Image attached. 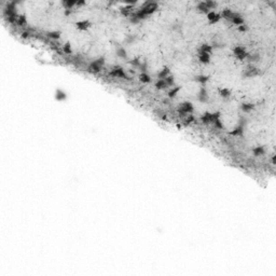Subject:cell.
I'll return each mask as SVG.
<instances>
[{
  "mask_svg": "<svg viewBox=\"0 0 276 276\" xmlns=\"http://www.w3.org/2000/svg\"><path fill=\"white\" fill-rule=\"evenodd\" d=\"M199 61H200L202 64H208V63L210 62V54H207V53L199 54Z\"/></svg>",
  "mask_w": 276,
  "mask_h": 276,
  "instance_id": "cell-15",
  "label": "cell"
},
{
  "mask_svg": "<svg viewBox=\"0 0 276 276\" xmlns=\"http://www.w3.org/2000/svg\"><path fill=\"white\" fill-rule=\"evenodd\" d=\"M71 12H72V11H71V9H68V10H65V15H67V16L70 15V14H71Z\"/></svg>",
  "mask_w": 276,
  "mask_h": 276,
  "instance_id": "cell-42",
  "label": "cell"
},
{
  "mask_svg": "<svg viewBox=\"0 0 276 276\" xmlns=\"http://www.w3.org/2000/svg\"><path fill=\"white\" fill-rule=\"evenodd\" d=\"M230 135H232V136H239L242 137L243 135H244V126H242V125H238V126H236L233 131H231L230 132Z\"/></svg>",
  "mask_w": 276,
  "mask_h": 276,
  "instance_id": "cell-12",
  "label": "cell"
},
{
  "mask_svg": "<svg viewBox=\"0 0 276 276\" xmlns=\"http://www.w3.org/2000/svg\"><path fill=\"white\" fill-rule=\"evenodd\" d=\"M253 108H255V105L250 104V102H245V104H242V106H241V109L244 112H250L251 110H253Z\"/></svg>",
  "mask_w": 276,
  "mask_h": 276,
  "instance_id": "cell-22",
  "label": "cell"
},
{
  "mask_svg": "<svg viewBox=\"0 0 276 276\" xmlns=\"http://www.w3.org/2000/svg\"><path fill=\"white\" fill-rule=\"evenodd\" d=\"M110 76L114 77V78H121V79H129L126 73H125L124 69L122 67H119V66L112 68V70L110 71Z\"/></svg>",
  "mask_w": 276,
  "mask_h": 276,
  "instance_id": "cell-4",
  "label": "cell"
},
{
  "mask_svg": "<svg viewBox=\"0 0 276 276\" xmlns=\"http://www.w3.org/2000/svg\"><path fill=\"white\" fill-rule=\"evenodd\" d=\"M233 53H234L235 56L237 57L238 61H244L245 58H247L248 54H249L245 50V48H243V46H236V48H234Z\"/></svg>",
  "mask_w": 276,
  "mask_h": 276,
  "instance_id": "cell-3",
  "label": "cell"
},
{
  "mask_svg": "<svg viewBox=\"0 0 276 276\" xmlns=\"http://www.w3.org/2000/svg\"><path fill=\"white\" fill-rule=\"evenodd\" d=\"M62 51L64 52L65 54H67V55H69V54L72 53V49H71V44L69 43V42H66L64 44V46H63V49H62Z\"/></svg>",
  "mask_w": 276,
  "mask_h": 276,
  "instance_id": "cell-29",
  "label": "cell"
},
{
  "mask_svg": "<svg viewBox=\"0 0 276 276\" xmlns=\"http://www.w3.org/2000/svg\"><path fill=\"white\" fill-rule=\"evenodd\" d=\"M169 71H170V70H169V68H168V67H166V66H165V67H163L162 70H161V71L158 73V79H159V80H164L165 78H167V77L169 76Z\"/></svg>",
  "mask_w": 276,
  "mask_h": 276,
  "instance_id": "cell-14",
  "label": "cell"
},
{
  "mask_svg": "<svg viewBox=\"0 0 276 276\" xmlns=\"http://www.w3.org/2000/svg\"><path fill=\"white\" fill-rule=\"evenodd\" d=\"M165 82H166L167 86H173L174 85V82H175V79L173 76H168L167 78H165Z\"/></svg>",
  "mask_w": 276,
  "mask_h": 276,
  "instance_id": "cell-34",
  "label": "cell"
},
{
  "mask_svg": "<svg viewBox=\"0 0 276 276\" xmlns=\"http://www.w3.org/2000/svg\"><path fill=\"white\" fill-rule=\"evenodd\" d=\"M138 79H139V81L142 82V83H149V82L151 81V78H150V76L148 75L147 72H141L139 75V77H138Z\"/></svg>",
  "mask_w": 276,
  "mask_h": 276,
  "instance_id": "cell-18",
  "label": "cell"
},
{
  "mask_svg": "<svg viewBox=\"0 0 276 276\" xmlns=\"http://www.w3.org/2000/svg\"><path fill=\"white\" fill-rule=\"evenodd\" d=\"M201 121H202V123H204V124H210L212 122V113H210V112H205V113L201 117Z\"/></svg>",
  "mask_w": 276,
  "mask_h": 276,
  "instance_id": "cell-13",
  "label": "cell"
},
{
  "mask_svg": "<svg viewBox=\"0 0 276 276\" xmlns=\"http://www.w3.org/2000/svg\"><path fill=\"white\" fill-rule=\"evenodd\" d=\"M247 59H248V62H258L259 61V55L258 54H248V56H247Z\"/></svg>",
  "mask_w": 276,
  "mask_h": 276,
  "instance_id": "cell-33",
  "label": "cell"
},
{
  "mask_svg": "<svg viewBox=\"0 0 276 276\" xmlns=\"http://www.w3.org/2000/svg\"><path fill=\"white\" fill-rule=\"evenodd\" d=\"M259 75V69L253 67V66H249L248 68L244 71V77L245 78H252Z\"/></svg>",
  "mask_w": 276,
  "mask_h": 276,
  "instance_id": "cell-5",
  "label": "cell"
},
{
  "mask_svg": "<svg viewBox=\"0 0 276 276\" xmlns=\"http://www.w3.org/2000/svg\"><path fill=\"white\" fill-rule=\"evenodd\" d=\"M83 4H85V2L84 1H77V7H80V6H83Z\"/></svg>",
  "mask_w": 276,
  "mask_h": 276,
  "instance_id": "cell-43",
  "label": "cell"
},
{
  "mask_svg": "<svg viewBox=\"0 0 276 276\" xmlns=\"http://www.w3.org/2000/svg\"><path fill=\"white\" fill-rule=\"evenodd\" d=\"M133 10V4H126L125 7L121 8V13L125 16H129Z\"/></svg>",
  "mask_w": 276,
  "mask_h": 276,
  "instance_id": "cell-17",
  "label": "cell"
},
{
  "mask_svg": "<svg viewBox=\"0 0 276 276\" xmlns=\"http://www.w3.org/2000/svg\"><path fill=\"white\" fill-rule=\"evenodd\" d=\"M205 3H206V6H207V8L210 10V9H214L217 7V3L216 2H214V1H210V0H207V1H205Z\"/></svg>",
  "mask_w": 276,
  "mask_h": 276,
  "instance_id": "cell-37",
  "label": "cell"
},
{
  "mask_svg": "<svg viewBox=\"0 0 276 276\" xmlns=\"http://www.w3.org/2000/svg\"><path fill=\"white\" fill-rule=\"evenodd\" d=\"M221 19V15L219 13H216V12H209L207 14V19L209 21L210 24H216L217 22H219V19Z\"/></svg>",
  "mask_w": 276,
  "mask_h": 276,
  "instance_id": "cell-8",
  "label": "cell"
},
{
  "mask_svg": "<svg viewBox=\"0 0 276 276\" xmlns=\"http://www.w3.org/2000/svg\"><path fill=\"white\" fill-rule=\"evenodd\" d=\"M181 90V87L180 86H173V89L170 90L169 92H168V98H174V97H176L177 96V94H178V92L180 91Z\"/></svg>",
  "mask_w": 276,
  "mask_h": 276,
  "instance_id": "cell-23",
  "label": "cell"
},
{
  "mask_svg": "<svg viewBox=\"0 0 276 276\" xmlns=\"http://www.w3.org/2000/svg\"><path fill=\"white\" fill-rule=\"evenodd\" d=\"M232 15H233V12L231 11L230 9H224L222 11V13H221V17H223V19H230V21H231Z\"/></svg>",
  "mask_w": 276,
  "mask_h": 276,
  "instance_id": "cell-27",
  "label": "cell"
},
{
  "mask_svg": "<svg viewBox=\"0 0 276 276\" xmlns=\"http://www.w3.org/2000/svg\"><path fill=\"white\" fill-rule=\"evenodd\" d=\"M194 80H195L196 82H199V83H201V84H205V83H207V82H208L209 77L204 76V75H199V76H196L195 78H194Z\"/></svg>",
  "mask_w": 276,
  "mask_h": 276,
  "instance_id": "cell-21",
  "label": "cell"
},
{
  "mask_svg": "<svg viewBox=\"0 0 276 276\" xmlns=\"http://www.w3.org/2000/svg\"><path fill=\"white\" fill-rule=\"evenodd\" d=\"M237 29H238V31H239V33H245V31L248 30V27L246 26L245 24H243V25H241V26L237 27Z\"/></svg>",
  "mask_w": 276,
  "mask_h": 276,
  "instance_id": "cell-38",
  "label": "cell"
},
{
  "mask_svg": "<svg viewBox=\"0 0 276 276\" xmlns=\"http://www.w3.org/2000/svg\"><path fill=\"white\" fill-rule=\"evenodd\" d=\"M55 98L58 102H63V100L67 98V94L64 91H62V90H57L56 93H55Z\"/></svg>",
  "mask_w": 276,
  "mask_h": 276,
  "instance_id": "cell-16",
  "label": "cell"
},
{
  "mask_svg": "<svg viewBox=\"0 0 276 276\" xmlns=\"http://www.w3.org/2000/svg\"><path fill=\"white\" fill-rule=\"evenodd\" d=\"M87 72H90V73H93V75H96V73H98V72H100V70H102V67L99 66V65H97L95 62H92L91 64L87 66Z\"/></svg>",
  "mask_w": 276,
  "mask_h": 276,
  "instance_id": "cell-7",
  "label": "cell"
},
{
  "mask_svg": "<svg viewBox=\"0 0 276 276\" xmlns=\"http://www.w3.org/2000/svg\"><path fill=\"white\" fill-rule=\"evenodd\" d=\"M167 87V84L165 82V80H158L155 82V89L158 90H165Z\"/></svg>",
  "mask_w": 276,
  "mask_h": 276,
  "instance_id": "cell-25",
  "label": "cell"
},
{
  "mask_svg": "<svg viewBox=\"0 0 276 276\" xmlns=\"http://www.w3.org/2000/svg\"><path fill=\"white\" fill-rule=\"evenodd\" d=\"M156 10H158V3L150 2V1H149V2H145V3L142 4V7L140 8V11L144 13L145 16L151 15Z\"/></svg>",
  "mask_w": 276,
  "mask_h": 276,
  "instance_id": "cell-2",
  "label": "cell"
},
{
  "mask_svg": "<svg viewBox=\"0 0 276 276\" xmlns=\"http://www.w3.org/2000/svg\"><path fill=\"white\" fill-rule=\"evenodd\" d=\"M265 153V150L263 147H255L252 149V154L255 155V156H261V155H263Z\"/></svg>",
  "mask_w": 276,
  "mask_h": 276,
  "instance_id": "cell-20",
  "label": "cell"
},
{
  "mask_svg": "<svg viewBox=\"0 0 276 276\" xmlns=\"http://www.w3.org/2000/svg\"><path fill=\"white\" fill-rule=\"evenodd\" d=\"M219 95L222 97V98H229V97L231 96V91L229 90V89L223 87V89H220L219 90Z\"/></svg>",
  "mask_w": 276,
  "mask_h": 276,
  "instance_id": "cell-24",
  "label": "cell"
},
{
  "mask_svg": "<svg viewBox=\"0 0 276 276\" xmlns=\"http://www.w3.org/2000/svg\"><path fill=\"white\" fill-rule=\"evenodd\" d=\"M134 39H135L134 37H127V38H126V42H127V43H132V42L134 41Z\"/></svg>",
  "mask_w": 276,
  "mask_h": 276,
  "instance_id": "cell-41",
  "label": "cell"
},
{
  "mask_svg": "<svg viewBox=\"0 0 276 276\" xmlns=\"http://www.w3.org/2000/svg\"><path fill=\"white\" fill-rule=\"evenodd\" d=\"M91 26L92 24L90 21H80V22H77L76 23V27L79 30H86Z\"/></svg>",
  "mask_w": 276,
  "mask_h": 276,
  "instance_id": "cell-9",
  "label": "cell"
},
{
  "mask_svg": "<svg viewBox=\"0 0 276 276\" xmlns=\"http://www.w3.org/2000/svg\"><path fill=\"white\" fill-rule=\"evenodd\" d=\"M46 36H48L50 39L57 40V39H59V37H61V33H59V31H49V33H46Z\"/></svg>",
  "mask_w": 276,
  "mask_h": 276,
  "instance_id": "cell-28",
  "label": "cell"
},
{
  "mask_svg": "<svg viewBox=\"0 0 276 276\" xmlns=\"http://www.w3.org/2000/svg\"><path fill=\"white\" fill-rule=\"evenodd\" d=\"M117 55L120 58H123V59H125L126 57H127V53H126V51H125L123 48H118L117 49Z\"/></svg>",
  "mask_w": 276,
  "mask_h": 276,
  "instance_id": "cell-30",
  "label": "cell"
},
{
  "mask_svg": "<svg viewBox=\"0 0 276 276\" xmlns=\"http://www.w3.org/2000/svg\"><path fill=\"white\" fill-rule=\"evenodd\" d=\"M197 10L201 12H203V13H206V14H208L209 13V9L207 8V6H206V3L204 2H200V3L197 4Z\"/></svg>",
  "mask_w": 276,
  "mask_h": 276,
  "instance_id": "cell-26",
  "label": "cell"
},
{
  "mask_svg": "<svg viewBox=\"0 0 276 276\" xmlns=\"http://www.w3.org/2000/svg\"><path fill=\"white\" fill-rule=\"evenodd\" d=\"M212 124H214V126H215L216 129H222V127H223V125H222V123H221V121H220V119L215 120V121L212 122Z\"/></svg>",
  "mask_w": 276,
  "mask_h": 276,
  "instance_id": "cell-36",
  "label": "cell"
},
{
  "mask_svg": "<svg viewBox=\"0 0 276 276\" xmlns=\"http://www.w3.org/2000/svg\"><path fill=\"white\" fill-rule=\"evenodd\" d=\"M129 64L132 65V66H134V67H136V68H138V67H139V66H140V64H141V63H140L139 58H137V57H136V58H133L132 61H129Z\"/></svg>",
  "mask_w": 276,
  "mask_h": 276,
  "instance_id": "cell-35",
  "label": "cell"
},
{
  "mask_svg": "<svg viewBox=\"0 0 276 276\" xmlns=\"http://www.w3.org/2000/svg\"><path fill=\"white\" fill-rule=\"evenodd\" d=\"M16 25H17V26H24V25H26V17H25V15H19V16H17V19H16Z\"/></svg>",
  "mask_w": 276,
  "mask_h": 276,
  "instance_id": "cell-31",
  "label": "cell"
},
{
  "mask_svg": "<svg viewBox=\"0 0 276 276\" xmlns=\"http://www.w3.org/2000/svg\"><path fill=\"white\" fill-rule=\"evenodd\" d=\"M195 121V118L193 117L192 114H190L189 117H187L185 119V121H183V124L185 125V126H188L189 124H191V123H193V122Z\"/></svg>",
  "mask_w": 276,
  "mask_h": 276,
  "instance_id": "cell-32",
  "label": "cell"
},
{
  "mask_svg": "<svg viewBox=\"0 0 276 276\" xmlns=\"http://www.w3.org/2000/svg\"><path fill=\"white\" fill-rule=\"evenodd\" d=\"M94 62L97 65H99L100 67H102V66H104V64H105V58H104V57H100V58H97V59H96V61H94Z\"/></svg>",
  "mask_w": 276,
  "mask_h": 276,
  "instance_id": "cell-39",
  "label": "cell"
},
{
  "mask_svg": "<svg viewBox=\"0 0 276 276\" xmlns=\"http://www.w3.org/2000/svg\"><path fill=\"white\" fill-rule=\"evenodd\" d=\"M197 99L201 102H208V94L205 87H201L199 93H197Z\"/></svg>",
  "mask_w": 276,
  "mask_h": 276,
  "instance_id": "cell-6",
  "label": "cell"
},
{
  "mask_svg": "<svg viewBox=\"0 0 276 276\" xmlns=\"http://www.w3.org/2000/svg\"><path fill=\"white\" fill-rule=\"evenodd\" d=\"M231 22L234 24V25L241 26V25L244 24V19H243L242 15H239L238 13H233V15L231 17Z\"/></svg>",
  "mask_w": 276,
  "mask_h": 276,
  "instance_id": "cell-10",
  "label": "cell"
},
{
  "mask_svg": "<svg viewBox=\"0 0 276 276\" xmlns=\"http://www.w3.org/2000/svg\"><path fill=\"white\" fill-rule=\"evenodd\" d=\"M212 46L207 44V43H204V44H202V46L199 48V50H197V54H202V53L210 54L212 53Z\"/></svg>",
  "mask_w": 276,
  "mask_h": 276,
  "instance_id": "cell-11",
  "label": "cell"
},
{
  "mask_svg": "<svg viewBox=\"0 0 276 276\" xmlns=\"http://www.w3.org/2000/svg\"><path fill=\"white\" fill-rule=\"evenodd\" d=\"M29 36H30L29 31H23V33H22V36H21V37H22L23 39H27L28 37H29Z\"/></svg>",
  "mask_w": 276,
  "mask_h": 276,
  "instance_id": "cell-40",
  "label": "cell"
},
{
  "mask_svg": "<svg viewBox=\"0 0 276 276\" xmlns=\"http://www.w3.org/2000/svg\"><path fill=\"white\" fill-rule=\"evenodd\" d=\"M63 7L65 8V10H68V9H72V7H75L77 4V1H73V0H64L63 2Z\"/></svg>",
  "mask_w": 276,
  "mask_h": 276,
  "instance_id": "cell-19",
  "label": "cell"
},
{
  "mask_svg": "<svg viewBox=\"0 0 276 276\" xmlns=\"http://www.w3.org/2000/svg\"><path fill=\"white\" fill-rule=\"evenodd\" d=\"M193 110H194V107H193L192 102H182V104H180L179 105V107H178V113H179V116L181 118L185 117L188 113H192Z\"/></svg>",
  "mask_w": 276,
  "mask_h": 276,
  "instance_id": "cell-1",
  "label": "cell"
}]
</instances>
